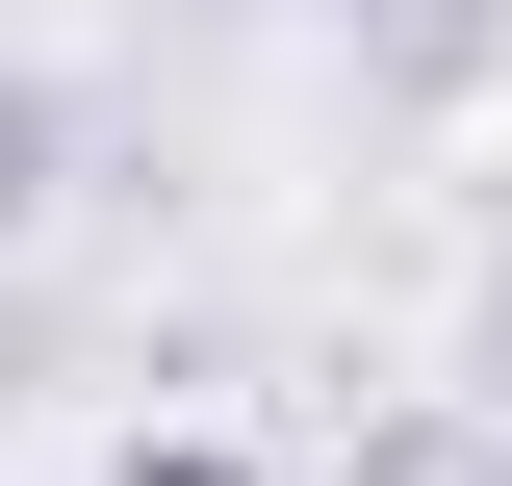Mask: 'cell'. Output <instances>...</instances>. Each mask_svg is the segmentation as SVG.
I'll return each mask as SVG.
<instances>
[{
    "mask_svg": "<svg viewBox=\"0 0 512 486\" xmlns=\"http://www.w3.org/2000/svg\"><path fill=\"white\" fill-rule=\"evenodd\" d=\"M333 26H384V77H410V103H461V77L512 52V0H333Z\"/></svg>",
    "mask_w": 512,
    "mask_h": 486,
    "instance_id": "obj_1",
    "label": "cell"
},
{
    "mask_svg": "<svg viewBox=\"0 0 512 486\" xmlns=\"http://www.w3.org/2000/svg\"><path fill=\"white\" fill-rule=\"evenodd\" d=\"M359 486H512V435H487V410H384V435H359Z\"/></svg>",
    "mask_w": 512,
    "mask_h": 486,
    "instance_id": "obj_2",
    "label": "cell"
},
{
    "mask_svg": "<svg viewBox=\"0 0 512 486\" xmlns=\"http://www.w3.org/2000/svg\"><path fill=\"white\" fill-rule=\"evenodd\" d=\"M52 180H77V103H52V77H0V231H52Z\"/></svg>",
    "mask_w": 512,
    "mask_h": 486,
    "instance_id": "obj_3",
    "label": "cell"
},
{
    "mask_svg": "<svg viewBox=\"0 0 512 486\" xmlns=\"http://www.w3.org/2000/svg\"><path fill=\"white\" fill-rule=\"evenodd\" d=\"M103 486H256V461H231V435H128Z\"/></svg>",
    "mask_w": 512,
    "mask_h": 486,
    "instance_id": "obj_4",
    "label": "cell"
}]
</instances>
